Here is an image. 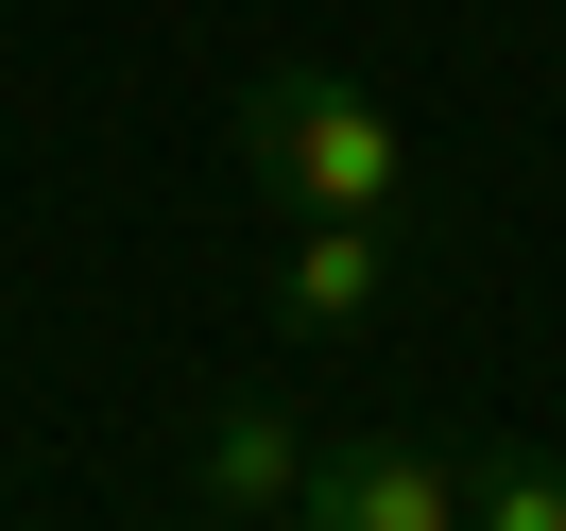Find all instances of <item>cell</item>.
I'll return each instance as SVG.
<instances>
[{"label": "cell", "mask_w": 566, "mask_h": 531, "mask_svg": "<svg viewBox=\"0 0 566 531\" xmlns=\"http://www.w3.org/2000/svg\"><path fill=\"white\" fill-rule=\"evenodd\" d=\"M241 172L275 189V223H395L412 206V138L360 70H258L241 86Z\"/></svg>", "instance_id": "6da1fadb"}, {"label": "cell", "mask_w": 566, "mask_h": 531, "mask_svg": "<svg viewBox=\"0 0 566 531\" xmlns=\"http://www.w3.org/2000/svg\"><path fill=\"white\" fill-rule=\"evenodd\" d=\"M292 531H463V463L412 446V428H326Z\"/></svg>", "instance_id": "7a4b0ae2"}, {"label": "cell", "mask_w": 566, "mask_h": 531, "mask_svg": "<svg viewBox=\"0 0 566 531\" xmlns=\"http://www.w3.org/2000/svg\"><path fill=\"white\" fill-rule=\"evenodd\" d=\"M310 412H292V394H207V428H189V480H207V514H241V531H275L292 514V497H310Z\"/></svg>", "instance_id": "3957f363"}, {"label": "cell", "mask_w": 566, "mask_h": 531, "mask_svg": "<svg viewBox=\"0 0 566 531\" xmlns=\"http://www.w3.org/2000/svg\"><path fill=\"white\" fill-rule=\"evenodd\" d=\"M463 531H566V446L481 428V446H463Z\"/></svg>", "instance_id": "5b68a950"}, {"label": "cell", "mask_w": 566, "mask_h": 531, "mask_svg": "<svg viewBox=\"0 0 566 531\" xmlns=\"http://www.w3.org/2000/svg\"><path fill=\"white\" fill-rule=\"evenodd\" d=\"M395 309V223H292L275 241V326L292 343H360Z\"/></svg>", "instance_id": "277c9868"}]
</instances>
